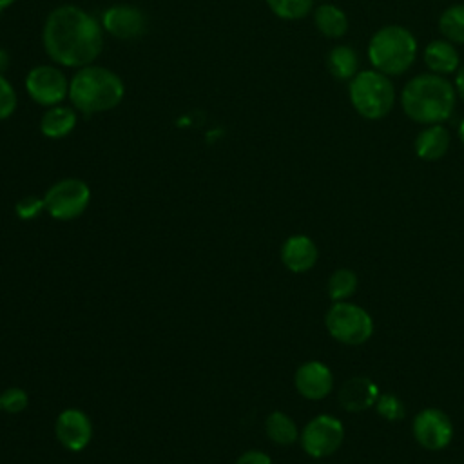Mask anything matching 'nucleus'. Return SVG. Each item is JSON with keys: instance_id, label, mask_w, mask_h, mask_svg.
I'll list each match as a JSON object with an SVG mask.
<instances>
[{"instance_id": "nucleus-1", "label": "nucleus", "mask_w": 464, "mask_h": 464, "mask_svg": "<svg viewBox=\"0 0 464 464\" xmlns=\"http://www.w3.org/2000/svg\"><path fill=\"white\" fill-rule=\"evenodd\" d=\"M42 42L53 62L80 69L100 56L103 31L87 11L76 5H60L47 14Z\"/></svg>"}, {"instance_id": "nucleus-2", "label": "nucleus", "mask_w": 464, "mask_h": 464, "mask_svg": "<svg viewBox=\"0 0 464 464\" xmlns=\"http://www.w3.org/2000/svg\"><path fill=\"white\" fill-rule=\"evenodd\" d=\"M401 105L406 116L417 123H442L455 109V87L440 74H419L404 85Z\"/></svg>"}, {"instance_id": "nucleus-3", "label": "nucleus", "mask_w": 464, "mask_h": 464, "mask_svg": "<svg viewBox=\"0 0 464 464\" xmlns=\"http://www.w3.org/2000/svg\"><path fill=\"white\" fill-rule=\"evenodd\" d=\"M125 94L123 80L100 65L80 67L69 82V100L82 114H96L114 109Z\"/></svg>"}, {"instance_id": "nucleus-4", "label": "nucleus", "mask_w": 464, "mask_h": 464, "mask_svg": "<svg viewBox=\"0 0 464 464\" xmlns=\"http://www.w3.org/2000/svg\"><path fill=\"white\" fill-rule=\"evenodd\" d=\"M417 56V40L402 25H386L379 29L368 44L372 65L386 76L402 74L411 67Z\"/></svg>"}, {"instance_id": "nucleus-5", "label": "nucleus", "mask_w": 464, "mask_h": 464, "mask_svg": "<svg viewBox=\"0 0 464 464\" xmlns=\"http://www.w3.org/2000/svg\"><path fill=\"white\" fill-rule=\"evenodd\" d=\"M348 94L353 109L366 120L384 118L395 102L393 83L377 69L359 71L350 80Z\"/></svg>"}, {"instance_id": "nucleus-6", "label": "nucleus", "mask_w": 464, "mask_h": 464, "mask_svg": "<svg viewBox=\"0 0 464 464\" xmlns=\"http://www.w3.org/2000/svg\"><path fill=\"white\" fill-rule=\"evenodd\" d=\"M326 330L330 335L343 344H362L373 332V321L370 314L348 301L334 303L324 317Z\"/></svg>"}, {"instance_id": "nucleus-7", "label": "nucleus", "mask_w": 464, "mask_h": 464, "mask_svg": "<svg viewBox=\"0 0 464 464\" xmlns=\"http://www.w3.org/2000/svg\"><path fill=\"white\" fill-rule=\"evenodd\" d=\"M45 212L58 221L80 218L91 203V188L78 178H65L49 187L44 194Z\"/></svg>"}, {"instance_id": "nucleus-8", "label": "nucleus", "mask_w": 464, "mask_h": 464, "mask_svg": "<svg viewBox=\"0 0 464 464\" xmlns=\"http://www.w3.org/2000/svg\"><path fill=\"white\" fill-rule=\"evenodd\" d=\"M344 439V428L339 419L332 415L314 417L301 431L303 450L315 459L332 455Z\"/></svg>"}, {"instance_id": "nucleus-9", "label": "nucleus", "mask_w": 464, "mask_h": 464, "mask_svg": "<svg viewBox=\"0 0 464 464\" xmlns=\"http://www.w3.org/2000/svg\"><path fill=\"white\" fill-rule=\"evenodd\" d=\"M25 91L33 102L53 107L60 105L65 96H69V80L53 65H38L27 72Z\"/></svg>"}, {"instance_id": "nucleus-10", "label": "nucleus", "mask_w": 464, "mask_h": 464, "mask_svg": "<svg viewBox=\"0 0 464 464\" xmlns=\"http://www.w3.org/2000/svg\"><path fill=\"white\" fill-rule=\"evenodd\" d=\"M54 435L69 451H83L92 440V422L78 408H65L54 420Z\"/></svg>"}, {"instance_id": "nucleus-11", "label": "nucleus", "mask_w": 464, "mask_h": 464, "mask_svg": "<svg viewBox=\"0 0 464 464\" xmlns=\"http://www.w3.org/2000/svg\"><path fill=\"white\" fill-rule=\"evenodd\" d=\"M413 435L422 448L442 450L453 437V424L442 410L428 408L415 415Z\"/></svg>"}, {"instance_id": "nucleus-12", "label": "nucleus", "mask_w": 464, "mask_h": 464, "mask_svg": "<svg viewBox=\"0 0 464 464\" xmlns=\"http://www.w3.org/2000/svg\"><path fill=\"white\" fill-rule=\"evenodd\" d=\"M102 27L120 40H136L147 31V16L134 5L118 4L102 14Z\"/></svg>"}, {"instance_id": "nucleus-13", "label": "nucleus", "mask_w": 464, "mask_h": 464, "mask_svg": "<svg viewBox=\"0 0 464 464\" xmlns=\"http://www.w3.org/2000/svg\"><path fill=\"white\" fill-rule=\"evenodd\" d=\"M294 384L299 395L308 401L324 399L334 386V375L330 368L319 361H308L295 370Z\"/></svg>"}, {"instance_id": "nucleus-14", "label": "nucleus", "mask_w": 464, "mask_h": 464, "mask_svg": "<svg viewBox=\"0 0 464 464\" xmlns=\"http://www.w3.org/2000/svg\"><path fill=\"white\" fill-rule=\"evenodd\" d=\"M319 252L315 243L303 234L290 236L281 246V261L283 265L295 274L308 272L317 263Z\"/></svg>"}, {"instance_id": "nucleus-15", "label": "nucleus", "mask_w": 464, "mask_h": 464, "mask_svg": "<svg viewBox=\"0 0 464 464\" xmlns=\"http://www.w3.org/2000/svg\"><path fill=\"white\" fill-rule=\"evenodd\" d=\"M379 388L368 377H352L339 390V402L346 411L357 413L373 406L379 399Z\"/></svg>"}, {"instance_id": "nucleus-16", "label": "nucleus", "mask_w": 464, "mask_h": 464, "mask_svg": "<svg viewBox=\"0 0 464 464\" xmlns=\"http://www.w3.org/2000/svg\"><path fill=\"white\" fill-rule=\"evenodd\" d=\"M450 149V132L440 123L428 125L415 138V154L420 160L435 161L440 160Z\"/></svg>"}, {"instance_id": "nucleus-17", "label": "nucleus", "mask_w": 464, "mask_h": 464, "mask_svg": "<svg viewBox=\"0 0 464 464\" xmlns=\"http://www.w3.org/2000/svg\"><path fill=\"white\" fill-rule=\"evenodd\" d=\"M424 63L435 74H451L459 71V53L448 40H433L424 49Z\"/></svg>"}, {"instance_id": "nucleus-18", "label": "nucleus", "mask_w": 464, "mask_h": 464, "mask_svg": "<svg viewBox=\"0 0 464 464\" xmlns=\"http://www.w3.org/2000/svg\"><path fill=\"white\" fill-rule=\"evenodd\" d=\"M76 120L78 116L74 109L65 105H53L44 112L40 120V130L45 138L60 140L72 132V129L76 127Z\"/></svg>"}, {"instance_id": "nucleus-19", "label": "nucleus", "mask_w": 464, "mask_h": 464, "mask_svg": "<svg viewBox=\"0 0 464 464\" xmlns=\"http://www.w3.org/2000/svg\"><path fill=\"white\" fill-rule=\"evenodd\" d=\"M314 22L321 34L328 38H341L348 31V18L343 9L334 4H323L314 11Z\"/></svg>"}, {"instance_id": "nucleus-20", "label": "nucleus", "mask_w": 464, "mask_h": 464, "mask_svg": "<svg viewBox=\"0 0 464 464\" xmlns=\"http://www.w3.org/2000/svg\"><path fill=\"white\" fill-rule=\"evenodd\" d=\"M326 65L335 80H352L359 72V56L348 45H337L328 53Z\"/></svg>"}, {"instance_id": "nucleus-21", "label": "nucleus", "mask_w": 464, "mask_h": 464, "mask_svg": "<svg viewBox=\"0 0 464 464\" xmlns=\"http://www.w3.org/2000/svg\"><path fill=\"white\" fill-rule=\"evenodd\" d=\"M265 431L268 435V439L277 444V446H292L297 437V426L294 422L292 417H288L285 411H272L266 420H265Z\"/></svg>"}, {"instance_id": "nucleus-22", "label": "nucleus", "mask_w": 464, "mask_h": 464, "mask_svg": "<svg viewBox=\"0 0 464 464\" xmlns=\"http://www.w3.org/2000/svg\"><path fill=\"white\" fill-rule=\"evenodd\" d=\"M439 29L448 42L464 44V4H455L444 9L439 18Z\"/></svg>"}, {"instance_id": "nucleus-23", "label": "nucleus", "mask_w": 464, "mask_h": 464, "mask_svg": "<svg viewBox=\"0 0 464 464\" xmlns=\"http://www.w3.org/2000/svg\"><path fill=\"white\" fill-rule=\"evenodd\" d=\"M355 288H357V277L348 268L335 270L328 279V295L334 303L344 301L355 292Z\"/></svg>"}, {"instance_id": "nucleus-24", "label": "nucleus", "mask_w": 464, "mask_h": 464, "mask_svg": "<svg viewBox=\"0 0 464 464\" xmlns=\"http://www.w3.org/2000/svg\"><path fill=\"white\" fill-rule=\"evenodd\" d=\"M270 11L283 20L304 18L312 7L314 0H266Z\"/></svg>"}, {"instance_id": "nucleus-25", "label": "nucleus", "mask_w": 464, "mask_h": 464, "mask_svg": "<svg viewBox=\"0 0 464 464\" xmlns=\"http://www.w3.org/2000/svg\"><path fill=\"white\" fill-rule=\"evenodd\" d=\"M0 404H2V411L16 415L27 408L29 395L25 390H22L18 386H11L0 393Z\"/></svg>"}, {"instance_id": "nucleus-26", "label": "nucleus", "mask_w": 464, "mask_h": 464, "mask_svg": "<svg viewBox=\"0 0 464 464\" xmlns=\"http://www.w3.org/2000/svg\"><path fill=\"white\" fill-rule=\"evenodd\" d=\"M375 408H377V413L386 420H401L406 413L404 402L397 395H390V393L379 395Z\"/></svg>"}, {"instance_id": "nucleus-27", "label": "nucleus", "mask_w": 464, "mask_h": 464, "mask_svg": "<svg viewBox=\"0 0 464 464\" xmlns=\"http://www.w3.org/2000/svg\"><path fill=\"white\" fill-rule=\"evenodd\" d=\"M42 212H45V201H44V198L25 196V198H22L20 201H16V205H14V214H16L20 219H24V221L34 219V218H38Z\"/></svg>"}, {"instance_id": "nucleus-28", "label": "nucleus", "mask_w": 464, "mask_h": 464, "mask_svg": "<svg viewBox=\"0 0 464 464\" xmlns=\"http://www.w3.org/2000/svg\"><path fill=\"white\" fill-rule=\"evenodd\" d=\"M16 109V92L11 82L0 72V121L7 120Z\"/></svg>"}, {"instance_id": "nucleus-29", "label": "nucleus", "mask_w": 464, "mask_h": 464, "mask_svg": "<svg viewBox=\"0 0 464 464\" xmlns=\"http://www.w3.org/2000/svg\"><path fill=\"white\" fill-rule=\"evenodd\" d=\"M236 464H272V459L265 451L248 450L243 455H239Z\"/></svg>"}, {"instance_id": "nucleus-30", "label": "nucleus", "mask_w": 464, "mask_h": 464, "mask_svg": "<svg viewBox=\"0 0 464 464\" xmlns=\"http://www.w3.org/2000/svg\"><path fill=\"white\" fill-rule=\"evenodd\" d=\"M455 89L457 92L460 94V98L464 100V67H460L457 71V76H455Z\"/></svg>"}, {"instance_id": "nucleus-31", "label": "nucleus", "mask_w": 464, "mask_h": 464, "mask_svg": "<svg viewBox=\"0 0 464 464\" xmlns=\"http://www.w3.org/2000/svg\"><path fill=\"white\" fill-rule=\"evenodd\" d=\"M7 63H9V56H7V53L4 49H0V72L7 67Z\"/></svg>"}, {"instance_id": "nucleus-32", "label": "nucleus", "mask_w": 464, "mask_h": 464, "mask_svg": "<svg viewBox=\"0 0 464 464\" xmlns=\"http://www.w3.org/2000/svg\"><path fill=\"white\" fill-rule=\"evenodd\" d=\"M13 2H14V0H0V11H4V9H7L9 5H13Z\"/></svg>"}, {"instance_id": "nucleus-33", "label": "nucleus", "mask_w": 464, "mask_h": 464, "mask_svg": "<svg viewBox=\"0 0 464 464\" xmlns=\"http://www.w3.org/2000/svg\"><path fill=\"white\" fill-rule=\"evenodd\" d=\"M459 138H460V141L464 143V120H462L460 125H459Z\"/></svg>"}, {"instance_id": "nucleus-34", "label": "nucleus", "mask_w": 464, "mask_h": 464, "mask_svg": "<svg viewBox=\"0 0 464 464\" xmlns=\"http://www.w3.org/2000/svg\"><path fill=\"white\" fill-rule=\"evenodd\" d=\"M0 411H2V404H0Z\"/></svg>"}]
</instances>
